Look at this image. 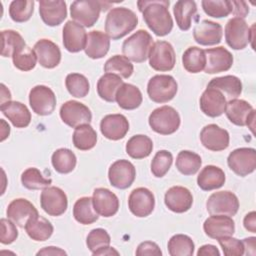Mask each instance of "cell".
<instances>
[{"label":"cell","mask_w":256,"mask_h":256,"mask_svg":"<svg viewBox=\"0 0 256 256\" xmlns=\"http://www.w3.org/2000/svg\"><path fill=\"white\" fill-rule=\"evenodd\" d=\"M207 87L219 90L228 101L237 99L242 93V82L234 75H225L213 78L210 80Z\"/></svg>","instance_id":"30"},{"label":"cell","mask_w":256,"mask_h":256,"mask_svg":"<svg viewBox=\"0 0 256 256\" xmlns=\"http://www.w3.org/2000/svg\"><path fill=\"white\" fill-rule=\"evenodd\" d=\"M102 135L109 140H120L129 131V122L122 114H109L102 118L100 122Z\"/></svg>","instance_id":"20"},{"label":"cell","mask_w":256,"mask_h":256,"mask_svg":"<svg viewBox=\"0 0 256 256\" xmlns=\"http://www.w3.org/2000/svg\"><path fill=\"white\" fill-rule=\"evenodd\" d=\"M246 126H248V128L251 130V132L254 133V126H255V110L252 111V113L250 114V116H249L248 119L246 120Z\"/></svg>","instance_id":"64"},{"label":"cell","mask_w":256,"mask_h":256,"mask_svg":"<svg viewBox=\"0 0 256 256\" xmlns=\"http://www.w3.org/2000/svg\"><path fill=\"white\" fill-rule=\"evenodd\" d=\"M143 97L140 89L129 83H123L117 90L115 101L118 106L125 110H134L142 103Z\"/></svg>","instance_id":"31"},{"label":"cell","mask_w":256,"mask_h":256,"mask_svg":"<svg viewBox=\"0 0 256 256\" xmlns=\"http://www.w3.org/2000/svg\"><path fill=\"white\" fill-rule=\"evenodd\" d=\"M173 13L178 27L183 31H187L190 29L193 18L197 13L196 3L192 0L177 1L174 5Z\"/></svg>","instance_id":"34"},{"label":"cell","mask_w":256,"mask_h":256,"mask_svg":"<svg viewBox=\"0 0 256 256\" xmlns=\"http://www.w3.org/2000/svg\"><path fill=\"white\" fill-rule=\"evenodd\" d=\"M21 182L29 190H40L49 187L52 180L45 178L39 169L30 167L21 174Z\"/></svg>","instance_id":"45"},{"label":"cell","mask_w":256,"mask_h":256,"mask_svg":"<svg viewBox=\"0 0 256 256\" xmlns=\"http://www.w3.org/2000/svg\"><path fill=\"white\" fill-rule=\"evenodd\" d=\"M136 177L134 165L125 159H120L111 164L108 171L110 184L117 189H126L132 185Z\"/></svg>","instance_id":"14"},{"label":"cell","mask_w":256,"mask_h":256,"mask_svg":"<svg viewBox=\"0 0 256 256\" xmlns=\"http://www.w3.org/2000/svg\"><path fill=\"white\" fill-rule=\"evenodd\" d=\"M183 67L190 73H199L205 69V51L196 46H191L185 50L182 56Z\"/></svg>","instance_id":"40"},{"label":"cell","mask_w":256,"mask_h":256,"mask_svg":"<svg viewBox=\"0 0 256 256\" xmlns=\"http://www.w3.org/2000/svg\"><path fill=\"white\" fill-rule=\"evenodd\" d=\"M41 208L50 216H60L67 210L68 199L65 192L56 186H49L41 192Z\"/></svg>","instance_id":"13"},{"label":"cell","mask_w":256,"mask_h":256,"mask_svg":"<svg viewBox=\"0 0 256 256\" xmlns=\"http://www.w3.org/2000/svg\"><path fill=\"white\" fill-rule=\"evenodd\" d=\"M39 64L47 69L55 68L61 61V51L58 45L49 39L38 40L33 47Z\"/></svg>","instance_id":"27"},{"label":"cell","mask_w":256,"mask_h":256,"mask_svg":"<svg viewBox=\"0 0 256 256\" xmlns=\"http://www.w3.org/2000/svg\"><path fill=\"white\" fill-rule=\"evenodd\" d=\"M110 38L99 30H93L87 34L85 54L91 59L103 58L109 51Z\"/></svg>","instance_id":"29"},{"label":"cell","mask_w":256,"mask_h":256,"mask_svg":"<svg viewBox=\"0 0 256 256\" xmlns=\"http://www.w3.org/2000/svg\"><path fill=\"white\" fill-rule=\"evenodd\" d=\"M177 90V82L171 75H155L147 84L148 96L155 103L169 102L176 96Z\"/></svg>","instance_id":"7"},{"label":"cell","mask_w":256,"mask_h":256,"mask_svg":"<svg viewBox=\"0 0 256 256\" xmlns=\"http://www.w3.org/2000/svg\"><path fill=\"white\" fill-rule=\"evenodd\" d=\"M96 212L103 217L114 216L119 209V199L107 188H96L92 196Z\"/></svg>","instance_id":"26"},{"label":"cell","mask_w":256,"mask_h":256,"mask_svg":"<svg viewBox=\"0 0 256 256\" xmlns=\"http://www.w3.org/2000/svg\"><path fill=\"white\" fill-rule=\"evenodd\" d=\"M244 244V254L246 255H255L256 250H255V237H248L242 240Z\"/></svg>","instance_id":"60"},{"label":"cell","mask_w":256,"mask_h":256,"mask_svg":"<svg viewBox=\"0 0 256 256\" xmlns=\"http://www.w3.org/2000/svg\"><path fill=\"white\" fill-rule=\"evenodd\" d=\"M223 28L219 23L202 20L197 23L193 29L194 40L203 46H212L219 44L222 40Z\"/></svg>","instance_id":"19"},{"label":"cell","mask_w":256,"mask_h":256,"mask_svg":"<svg viewBox=\"0 0 256 256\" xmlns=\"http://www.w3.org/2000/svg\"><path fill=\"white\" fill-rule=\"evenodd\" d=\"M227 164L236 175L245 177L255 171L256 150L248 147L235 149L229 154Z\"/></svg>","instance_id":"10"},{"label":"cell","mask_w":256,"mask_h":256,"mask_svg":"<svg viewBox=\"0 0 256 256\" xmlns=\"http://www.w3.org/2000/svg\"><path fill=\"white\" fill-rule=\"evenodd\" d=\"M37 60V55L34 49H31L27 45L20 47L12 55L14 66L21 71L32 70L35 67Z\"/></svg>","instance_id":"46"},{"label":"cell","mask_w":256,"mask_h":256,"mask_svg":"<svg viewBox=\"0 0 256 256\" xmlns=\"http://www.w3.org/2000/svg\"><path fill=\"white\" fill-rule=\"evenodd\" d=\"M63 45L64 48L71 52L76 53L85 49L87 42V33L84 27L75 21L69 20L63 27Z\"/></svg>","instance_id":"18"},{"label":"cell","mask_w":256,"mask_h":256,"mask_svg":"<svg viewBox=\"0 0 256 256\" xmlns=\"http://www.w3.org/2000/svg\"><path fill=\"white\" fill-rule=\"evenodd\" d=\"M65 85L68 92L76 98L85 97L90 90L88 79L80 73L68 74L65 79Z\"/></svg>","instance_id":"47"},{"label":"cell","mask_w":256,"mask_h":256,"mask_svg":"<svg viewBox=\"0 0 256 256\" xmlns=\"http://www.w3.org/2000/svg\"><path fill=\"white\" fill-rule=\"evenodd\" d=\"M128 207L130 212L136 217H147L154 210L155 197L145 187L136 188L128 197Z\"/></svg>","instance_id":"15"},{"label":"cell","mask_w":256,"mask_h":256,"mask_svg":"<svg viewBox=\"0 0 256 256\" xmlns=\"http://www.w3.org/2000/svg\"><path fill=\"white\" fill-rule=\"evenodd\" d=\"M227 100L217 89L207 87L200 97V109L209 117H218L225 112Z\"/></svg>","instance_id":"25"},{"label":"cell","mask_w":256,"mask_h":256,"mask_svg":"<svg viewBox=\"0 0 256 256\" xmlns=\"http://www.w3.org/2000/svg\"><path fill=\"white\" fill-rule=\"evenodd\" d=\"M225 183L224 171L214 165L205 166L197 177L198 186L204 191H211L222 187Z\"/></svg>","instance_id":"32"},{"label":"cell","mask_w":256,"mask_h":256,"mask_svg":"<svg viewBox=\"0 0 256 256\" xmlns=\"http://www.w3.org/2000/svg\"><path fill=\"white\" fill-rule=\"evenodd\" d=\"M10 99H11L10 91L6 88L4 84H1V104L7 101H10Z\"/></svg>","instance_id":"62"},{"label":"cell","mask_w":256,"mask_h":256,"mask_svg":"<svg viewBox=\"0 0 256 256\" xmlns=\"http://www.w3.org/2000/svg\"><path fill=\"white\" fill-rule=\"evenodd\" d=\"M205 234L212 239L232 236L235 232L234 220L227 215H211L203 224Z\"/></svg>","instance_id":"21"},{"label":"cell","mask_w":256,"mask_h":256,"mask_svg":"<svg viewBox=\"0 0 256 256\" xmlns=\"http://www.w3.org/2000/svg\"><path fill=\"white\" fill-rule=\"evenodd\" d=\"M110 235L103 228H96L89 232L86 238V244L92 254L106 248L110 245Z\"/></svg>","instance_id":"52"},{"label":"cell","mask_w":256,"mask_h":256,"mask_svg":"<svg viewBox=\"0 0 256 256\" xmlns=\"http://www.w3.org/2000/svg\"><path fill=\"white\" fill-rule=\"evenodd\" d=\"M168 252L171 256H191L194 254L193 240L185 234H176L168 241Z\"/></svg>","instance_id":"43"},{"label":"cell","mask_w":256,"mask_h":256,"mask_svg":"<svg viewBox=\"0 0 256 256\" xmlns=\"http://www.w3.org/2000/svg\"><path fill=\"white\" fill-rule=\"evenodd\" d=\"M99 214L96 212L92 198L81 197L73 206V216L77 222L83 225H89L96 222L99 218Z\"/></svg>","instance_id":"37"},{"label":"cell","mask_w":256,"mask_h":256,"mask_svg":"<svg viewBox=\"0 0 256 256\" xmlns=\"http://www.w3.org/2000/svg\"><path fill=\"white\" fill-rule=\"evenodd\" d=\"M206 208L210 215L234 216L239 209V200L231 191H219L212 193L207 202Z\"/></svg>","instance_id":"9"},{"label":"cell","mask_w":256,"mask_h":256,"mask_svg":"<svg viewBox=\"0 0 256 256\" xmlns=\"http://www.w3.org/2000/svg\"><path fill=\"white\" fill-rule=\"evenodd\" d=\"M113 254L119 255V252L116 251L113 247L108 246V247H106V248H103V249H101V250L95 252V253L92 254V255H113Z\"/></svg>","instance_id":"61"},{"label":"cell","mask_w":256,"mask_h":256,"mask_svg":"<svg viewBox=\"0 0 256 256\" xmlns=\"http://www.w3.org/2000/svg\"><path fill=\"white\" fill-rule=\"evenodd\" d=\"M202 145L211 151H222L228 148L230 136L227 130L216 124H208L200 132Z\"/></svg>","instance_id":"16"},{"label":"cell","mask_w":256,"mask_h":256,"mask_svg":"<svg viewBox=\"0 0 256 256\" xmlns=\"http://www.w3.org/2000/svg\"><path fill=\"white\" fill-rule=\"evenodd\" d=\"M221 246L224 255L226 256H241L244 255L243 241L232 236H226L217 239Z\"/></svg>","instance_id":"53"},{"label":"cell","mask_w":256,"mask_h":256,"mask_svg":"<svg viewBox=\"0 0 256 256\" xmlns=\"http://www.w3.org/2000/svg\"><path fill=\"white\" fill-rule=\"evenodd\" d=\"M149 65L156 71L165 72L174 68L176 54L173 46L167 41H156L152 44L149 54Z\"/></svg>","instance_id":"8"},{"label":"cell","mask_w":256,"mask_h":256,"mask_svg":"<svg viewBox=\"0 0 256 256\" xmlns=\"http://www.w3.org/2000/svg\"><path fill=\"white\" fill-rule=\"evenodd\" d=\"M243 225L246 230L252 233H256V212L251 211L245 215L243 219Z\"/></svg>","instance_id":"57"},{"label":"cell","mask_w":256,"mask_h":256,"mask_svg":"<svg viewBox=\"0 0 256 256\" xmlns=\"http://www.w3.org/2000/svg\"><path fill=\"white\" fill-rule=\"evenodd\" d=\"M136 255L138 256H145V255H155L161 256L162 251L160 250L159 246L152 241H144L140 243L136 250Z\"/></svg>","instance_id":"55"},{"label":"cell","mask_w":256,"mask_h":256,"mask_svg":"<svg viewBox=\"0 0 256 256\" xmlns=\"http://www.w3.org/2000/svg\"><path fill=\"white\" fill-rule=\"evenodd\" d=\"M37 255L38 256L39 255H45V256L53 255V256H55V255H67V253L64 250H62L61 248H59V247L48 246V247H44L43 249L39 250L37 252Z\"/></svg>","instance_id":"59"},{"label":"cell","mask_w":256,"mask_h":256,"mask_svg":"<svg viewBox=\"0 0 256 256\" xmlns=\"http://www.w3.org/2000/svg\"><path fill=\"white\" fill-rule=\"evenodd\" d=\"M201 5L204 12L214 18L227 17L233 11L232 1L229 0H203Z\"/></svg>","instance_id":"50"},{"label":"cell","mask_w":256,"mask_h":256,"mask_svg":"<svg viewBox=\"0 0 256 256\" xmlns=\"http://www.w3.org/2000/svg\"><path fill=\"white\" fill-rule=\"evenodd\" d=\"M148 122L154 132L161 135H170L178 130L181 119L179 113L173 107L164 105L151 112Z\"/></svg>","instance_id":"4"},{"label":"cell","mask_w":256,"mask_h":256,"mask_svg":"<svg viewBox=\"0 0 256 256\" xmlns=\"http://www.w3.org/2000/svg\"><path fill=\"white\" fill-rule=\"evenodd\" d=\"M1 224V234H0V242L2 244H11L18 237V230L16 228L15 223L8 219L2 218L0 221Z\"/></svg>","instance_id":"54"},{"label":"cell","mask_w":256,"mask_h":256,"mask_svg":"<svg viewBox=\"0 0 256 256\" xmlns=\"http://www.w3.org/2000/svg\"><path fill=\"white\" fill-rule=\"evenodd\" d=\"M72 139L77 149L87 151L96 145L97 133L90 124H83L75 128Z\"/></svg>","instance_id":"41"},{"label":"cell","mask_w":256,"mask_h":256,"mask_svg":"<svg viewBox=\"0 0 256 256\" xmlns=\"http://www.w3.org/2000/svg\"><path fill=\"white\" fill-rule=\"evenodd\" d=\"M170 2L166 0H140L139 11L148 28L157 36H165L173 29V20L168 10Z\"/></svg>","instance_id":"1"},{"label":"cell","mask_w":256,"mask_h":256,"mask_svg":"<svg viewBox=\"0 0 256 256\" xmlns=\"http://www.w3.org/2000/svg\"><path fill=\"white\" fill-rule=\"evenodd\" d=\"M29 104L37 115H50L56 107V96L51 88L37 85L30 90Z\"/></svg>","instance_id":"11"},{"label":"cell","mask_w":256,"mask_h":256,"mask_svg":"<svg viewBox=\"0 0 256 256\" xmlns=\"http://www.w3.org/2000/svg\"><path fill=\"white\" fill-rule=\"evenodd\" d=\"M176 168L178 171L186 176L196 174L201 165L202 160L200 155L189 150H182L176 157Z\"/></svg>","instance_id":"39"},{"label":"cell","mask_w":256,"mask_h":256,"mask_svg":"<svg viewBox=\"0 0 256 256\" xmlns=\"http://www.w3.org/2000/svg\"><path fill=\"white\" fill-rule=\"evenodd\" d=\"M7 217L16 225L24 228L26 223L33 217L39 215L35 206L24 198H17L12 200L6 210Z\"/></svg>","instance_id":"22"},{"label":"cell","mask_w":256,"mask_h":256,"mask_svg":"<svg viewBox=\"0 0 256 256\" xmlns=\"http://www.w3.org/2000/svg\"><path fill=\"white\" fill-rule=\"evenodd\" d=\"M2 36V50L1 55L3 57H12L13 53L20 47L26 45L23 37L14 30L1 31Z\"/></svg>","instance_id":"49"},{"label":"cell","mask_w":256,"mask_h":256,"mask_svg":"<svg viewBox=\"0 0 256 256\" xmlns=\"http://www.w3.org/2000/svg\"><path fill=\"white\" fill-rule=\"evenodd\" d=\"M28 236L35 241H46L53 234V225L46 218L39 215L31 218L25 225Z\"/></svg>","instance_id":"35"},{"label":"cell","mask_w":256,"mask_h":256,"mask_svg":"<svg viewBox=\"0 0 256 256\" xmlns=\"http://www.w3.org/2000/svg\"><path fill=\"white\" fill-rule=\"evenodd\" d=\"M197 255L198 256H207V255L219 256L220 252H219V250L217 249V247L215 245L206 244V245H203L199 248V250L197 252Z\"/></svg>","instance_id":"58"},{"label":"cell","mask_w":256,"mask_h":256,"mask_svg":"<svg viewBox=\"0 0 256 256\" xmlns=\"http://www.w3.org/2000/svg\"><path fill=\"white\" fill-rule=\"evenodd\" d=\"M1 127H2V129H1V141H4L9 136L10 127L3 119H1Z\"/></svg>","instance_id":"63"},{"label":"cell","mask_w":256,"mask_h":256,"mask_svg":"<svg viewBox=\"0 0 256 256\" xmlns=\"http://www.w3.org/2000/svg\"><path fill=\"white\" fill-rule=\"evenodd\" d=\"M138 24L137 15L126 7H116L109 11L105 19V32L112 40H118L133 31Z\"/></svg>","instance_id":"2"},{"label":"cell","mask_w":256,"mask_h":256,"mask_svg":"<svg viewBox=\"0 0 256 256\" xmlns=\"http://www.w3.org/2000/svg\"><path fill=\"white\" fill-rule=\"evenodd\" d=\"M153 38L146 30H137L128 37L122 44L124 56L133 62L141 63L148 58L149 50L152 46Z\"/></svg>","instance_id":"3"},{"label":"cell","mask_w":256,"mask_h":256,"mask_svg":"<svg viewBox=\"0 0 256 256\" xmlns=\"http://www.w3.org/2000/svg\"><path fill=\"white\" fill-rule=\"evenodd\" d=\"M59 114L62 121L72 128L89 124L92 120L90 109L85 104L75 100H69L62 104Z\"/></svg>","instance_id":"12"},{"label":"cell","mask_w":256,"mask_h":256,"mask_svg":"<svg viewBox=\"0 0 256 256\" xmlns=\"http://www.w3.org/2000/svg\"><path fill=\"white\" fill-rule=\"evenodd\" d=\"M206 55V66L204 71L215 74L228 71L233 64V55L225 47L219 46L204 50Z\"/></svg>","instance_id":"17"},{"label":"cell","mask_w":256,"mask_h":256,"mask_svg":"<svg viewBox=\"0 0 256 256\" xmlns=\"http://www.w3.org/2000/svg\"><path fill=\"white\" fill-rule=\"evenodd\" d=\"M107 2L96 0H76L70 5V14L78 24L92 27L99 19L100 12L107 10Z\"/></svg>","instance_id":"5"},{"label":"cell","mask_w":256,"mask_h":256,"mask_svg":"<svg viewBox=\"0 0 256 256\" xmlns=\"http://www.w3.org/2000/svg\"><path fill=\"white\" fill-rule=\"evenodd\" d=\"M153 150L152 140L142 134L132 136L126 143V153L133 159L148 157Z\"/></svg>","instance_id":"38"},{"label":"cell","mask_w":256,"mask_h":256,"mask_svg":"<svg viewBox=\"0 0 256 256\" xmlns=\"http://www.w3.org/2000/svg\"><path fill=\"white\" fill-rule=\"evenodd\" d=\"M254 108L242 99H232L226 103L225 114L229 121L237 126H246V120Z\"/></svg>","instance_id":"33"},{"label":"cell","mask_w":256,"mask_h":256,"mask_svg":"<svg viewBox=\"0 0 256 256\" xmlns=\"http://www.w3.org/2000/svg\"><path fill=\"white\" fill-rule=\"evenodd\" d=\"M164 202L167 208L172 212L184 213L192 207L193 196L186 187L173 186L166 191Z\"/></svg>","instance_id":"23"},{"label":"cell","mask_w":256,"mask_h":256,"mask_svg":"<svg viewBox=\"0 0 256 256\" xmlns=\"http://www.w3.org/2000/svg\"><path fill=\"white\" fill-rule=\"evenodd\" d=\"M123 84L120 76L112 73H105L97 82V93L101 99L107 102H114L118 88Z\"/></svg>","instance_id":"36"},{"label":"cell","mask_w":256,"mask_h":256,"mask_svg":"<svg viewBox=\"0 0 256 256\" xmlns=\"http://www.w3.org/2000/svg\"><path fill=\"white\" fill-rule=\"evenodd\" d=\"M34 11L33 0H14L9 6V15L14 22L23 23L28 21Z\"/></svg>","instance_id":"48"},{"label":"cell","mask_w":256,"mask_h":256,"mask_svg":"<svg viewBox=\"0 0 256 256\" xmlns=\"http://www.w3.org/2000/svg\"><path fill=\"white\" fill-rule=\"evenodd\" d=\"M39 13L46 25L58 26L67 17L66 2L62 0H41L39 1Z\"/></svg>","instance_id":"24"},{"label":"cell","mask_w":256,"mask_h":256,"mask_svg":"<svg viewBox=\"0 0 256 256\" xmlns=\"http://www.w3.org/2000/svg\"><path fill=\"white\" fill-rule=\"evenodd\" d=\"M173 162V156L171 152L167 150H160L158 151L152 162H151V172L152 174L157 177H163L170 169Z\"/></svg>","instance_id":"51"},{"label":"cell","mask_w":256,"mask_h":256,"mask_svg":"<svg viewBox=\"0 0 256 256\" xmlns=\"http://www.w3.org/2000/svg\"><path fill=\"white\" fill-rule=\"evenodd\" d=\"M51 162L55 171L61 174H68L74 170L77 159L70 149L59 148L52 154Z\"/></svg>","instance_id":"42"},{"label":"cell","mask_w":256,"mask_h":256,"mask_svg":"<svg viewBox=\"0 0 256 256\" xmlns=\"http://www.w3.org/2000/svg\"><path fill=\"white\" fill-rule=\"evenodd\" d=\"M254 25L250 28L243 18L233 17L225 26V40L229 47L234 50L244 49L253 41Z\"/></svg>","instance_id":"6"},{"label":"cell","mask_w":256,"mask_h":256,"mask_svg":"<svg viewBox=\"0 0 256 256\" xmlns=\"http://www.w3.org/2000/svg\"><path fill=\"white\" fill-rule=\"evenodd\" d=\"M104 71L120 76L121 78H129L133 71V64L125 56L114 55L104 64Z\"/></svg>","instance_id":"44"},{"label":"cell","mask_w":256,"mask_h":256,"mask_svg":"<svg viewBox=\"0 0 256 256\" xmlns=\"http://www.w3.org/2000/svg\"><path fill=\"white\" fill-rule=\"evenodd\" d=\"M1 112L16 128H25L31 122V113L26 105L18 101H7L0 106Z\"/></svg>","instance_id":"28"},{"label":"cell","mask_w":256,"mask_h":256,"mask_svg":"<svg viewBox=\"0 0 256 256\" xmlns=\"http://www.w3.org/2000/svg\"><path fill=\"white\" fill-rule=\"evenodd\" d=\"M233 11L232 13L239 18H245L249 13V7L244 1H232Z\"/></svg>","instance_id":"56"}]
</instances>
